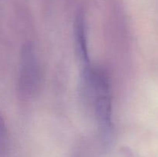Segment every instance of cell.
Here are the masks:
<instances>
[{
    "label": "cell",
    "instance_id": "7a4b0ae2",
    "mask_svg": "<svg viewBox=\"0 0 158 157\" xmlns=\"http://www.w3.org/2000/svg\"><path fill=\"white\" fill-rule=\"evenodd\" d=\"M75 35L79 58L83 62L84 66H89V58H88L87 48H86V28H85L84 17L82 14H80L76 20Z\"/></svg>",
    "mask_w": 158,
    "mask_h": 157
},
{
    "label": "cell",
    "instance_id": "6da1fadb",
    "mask_svg": "<svg viewBox=\"0 0 158 157\" xmlns=\"http://www.w3.org/2000/svg\"><path fill=\"white\" fill-rule=\"evenodd\" d=\"M23 70H22V81L23 86L27 88L28 90L35 86L36 80V62L33 52L29 46L25 48L23 53Z\"/></svg>",
    "mask_w": 158,
    "mask_h": 157
}]
</instances>
